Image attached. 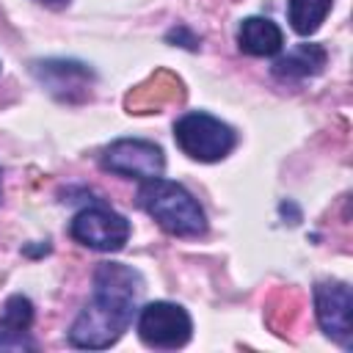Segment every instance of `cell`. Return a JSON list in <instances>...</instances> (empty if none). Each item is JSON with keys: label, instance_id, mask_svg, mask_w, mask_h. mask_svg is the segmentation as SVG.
Wrapping results in <instances>:
<instances>
[{"label": "cell", "instance_id": "1", "mask_svg": "<svg viewBox=\"0 0 353 353\" xmlns=\"http://www.w3.org/2000/svg\"><path fill=\"white\" fill-rule=\"evenodd\" d=\"M143 279L121 262H102L94 270V298L83 306L69 328V342L83 350H102L130 328Z\"/></svg>", "mask_w": 353, "mask_h": 353}, {"label": "cell", "instance_id": "2", "mask_svg": "<svg viewBox=\"0 0 353 353\" xmlns=\"http://www.w3.org/2000/svg\"><path fill=\"white\" fill-rule=\"evenodd\" d=\"M135 199H138V207L146 215H152L168 234L201 237L207 232V215L201 204L185 185L174 179H163V176L143 179Z\"/></svg>", "mask_w": 353, "mask_h": 353}, {"label": "cell", "instance_id": "3", "mask_svg": "<svg viewBox=\"0 0 353 353\" xmlns=\"http://www.w3.org/2000/svg\"><path fill=\"white\" fill-rule=\"evenodd\" d=\"M174 141L188 157H193L199 163H215L234 149L237 132L226 121H221L204 110H193V113H185L176 119Z\"/></svg>", "mask_w": 353, "mask_h": 353}, {"label": "cell", "instance_id": "4", "mask_svg": "<svg viewBox=\"0 0 353 353\" xmlns=\"http://www.w3.org/2000/svg\"><path fill=\"white\" fill-rule=\"evenodd\" d=\"M190 334H193V320L179 303L152 301L138 314V336L149 347L174 350V347L188 345Z\"/></svg>", "mask_w": 353, "mask_h": 353}, {"label": "cell", "instance_id": "5", "mask_svg": "<svg viewBox=\"0 0 353 353\" xmlns=\"http://www.w3.org/2000/svg\"><path fill=\"white\" fill-rule=\"evenodd\" d=\"M69 234L85 248L119 251V248H124V243L130 237V221L105 204H91V207H83L72 218Z\"/></svg>", "mask_w": 353, "mask_h": 353}, {"label": "cell", "instance_id": "6", "mask_svg": "<svg viewBox=\"0 0 353 353\" xmlns=\"http://www.w3.org/2000/svg\"><path fill=\"white\" fill-rule=\"evenodd\" d=\"M314 314L328 339L339 347H353V292L345 281L314 284Z\"/></svg>", "mask_w": 353, "mask_h": 353}, {"label": "cell", "instance_id": "7", "mask_svg": "<svg viewBox=\"0 0 353 353\" xmlns=\"http://www.w3.org/2000/svg\"><path fill=\"white\" fill-rule=\"evenodd\" d=\"M102 168L130 179H154L165 171L163 149L143 138H119L102 152Z\"/></svg>", "mask_w": 353, "mask_h": 353}, {"label": "cell", "instance_id": "8", "mask_svg": "<svg viewBox=\"0 0 353 353\" xmlns=\"http://www.w3.org/2000/svg\"><path fill=\"white\" fill-rule=\"evenodd\" d=\"M33 77L61 102H83L91 94V85L97 80L94 69L83 61L72 58H47V61H33L30 63Z\"/></svg>", "mask_w": 353, "mask_h": 353}, {"label": "cell", "instance_id": "9", "mask_svg": "<svg viewBox=\"0 0 353 353\" xmlns=\"http://www.w3.org/2000/svg\"><path fill=\"white\" fill-rule=\"evenodd\" d=\"M182 83L179 77H174L171 72L160 69L154 72L149 80H143L141 85H135L127 99H124V108L127 113H160L163 105L168 102H179L182 99Z\"/></svg>", "mask_w": 353, "mask_h": 353}, {"label": "cell", "instance_id": "10", "mask_svg": "<svg viewBox=\"0 0 353 353\" xmlns=\"http://www.w3.org/2000/svg\"><path fill=\"white\" fill-rule=\"evenodd\" d=\"M237 44L243 52L265 58V55H276L284 47V33L268 17H248L237 28Z\"/></svg>", "mask_w": 353, "mask_h": 353}, {"label": "cell", "instance_id": "11", "mask_svg": "<svg viewBox=\"0 0 353 353\" xmlns=\"http://www.w3.org/2000/svg\"><path fill=\"white\" fill-rule=\"evenodd\" d=\"M325 61H328V55L320 44H298L273 63V74L284 77V80H303V77L323 72Z\"/></svg>", "mask_w": 353, "mask_h": 353}, {"label": "cell", "instance_id": "12", "mask_svg": "<svg viewBox=\"0 0 353 353\" xmlns=\"http://www.w3.org/2000/svg\"><path fill=\"white\" fill-rule=\"evenodd\" d=\"M334 0H287V17L298 36H312L328 17Z\"/></svg>", "mask_w": 353, "mask_h": 353}, {"label": "cell", "instance_id": "13", "mask_svg": "<svg viewBox=\"0 0 353 353\" xmlns=\"http://www.w3.org/2000/svg\"><path fill=\"white\" fill-rule=\"evenodd\" d=\"M33 325V303L30 298L25 295H11L6 303H3V312H0V328L6 331H28Z\"/></svg>", "mask_w": 353, "mask_h": 353}, {"label": "cell", "instance_id": "14", "mask_svg": "<svg viewBox=\"0 0 353 353\" xmlns=\"http://www.w3.org/2000/svg\"><path fill=\"white\" fill-rule=\"evenodd\" d=\"M0 350H14V353H19V350H36V342L28 339V334H22V331H6V328H0Z\"/></svg>", "mask_w": 353, "mask_h": 353}, {"label": "cell", "instance_id": "15", "mask_svg": "<svg viewBox=\"0 0 353 353\" xmlns=\"http://www.w3.org/2000/svg\"><path fill=\"white\" fill-rule=\"evenodd\" d=\"M168 41H179L182 47H188V50H196L199 47V39L185 28V25H179V28H174V30H168V36H165Z\"/></svg>", "mask_w": 353, "mask_h": 353}, {"label": "cell", "instance_id": "16", "mask_svg": "<svg viewBox=\"0 0 353 353\" xmlns=\"http://www.w3.org/2000/svg\"><path fill=\"white\" fill-rule=\"evenodd\" d=\"M36 3H41V6H47V8H63L69 0H36Z\"/></svg>", "mask_w": 353, "mask_h": 353}]
</instances>
